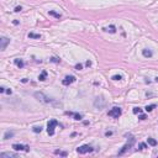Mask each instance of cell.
<instances>
[{"label":"cell","instance_id":"4316f807","mask_svg":"<svg viewBox=\"0 0 158 158\" xmlns=\"http://www.w3.org/2000/svg\"><path fill=\"white\" fill-rule=\"evenodd\" d=\"M76 69H77V70H82V69H83V64H80V63L76 64Z\"/></svg>","mask_w":158,"mask_h":158},{"label":"cell","instance_id":"7402d4cb","mask_svg":"<svg viewBox=\"0 0 158 158\" xmlns=\"http://www.w3.org/2000/svg\"><path fill=\"white\" fill-rule=\"evenodd\" d=\"M122 78H124V77H122L121 74H115V76H112V77H111V79H112V80H121Z\"/></svg>","mask_w":158,"mask_h":158},{"label":"cell","instance_id":"8fae6325","mask_svg":"<svg viewBox=\"0 0 158 158\" xmlns=\"http://www.w3.org/2000/svg\"><path fill=\"white\" fill-rule=\"evenodd\" d=\"M16 158L17 154L16 153H13V152H1L0 153V158Z\"/></svg>","mask_w":158,"mask_h":158},{"label":"cell","instance_id":"6da1fadb","mask_svg":"<svg viewBox=\"0 0 158 158\" xmlns=\"http://www.w3.org/2000/svg\"><path fill=\"white\" fill-rule=\"evenodd\" d=\"M34 96L38 100V101H41V103H43V104H48V105H53V106H61V103H58L56 99H53V98H49V96H47V95H45L43 93H41V91H36V93H34Z\"/></svg>","mask_w":158,"mask_h":158},{"label":"cell","instance_id":"cb8c5ba5","mask_svg":"<svg viewBox=\"0 0 158 158\" xmlns=\"http://www.w3.org/2000/svg\"><path fill=\"white\" fill-rule=\"evenodd\" d=\"M146 148H147V144H146V143H143V142H142V143H140V144H138V150H141V151H142V150H146Z\"/></svg>","mask_w":158,"mask_h":158},{"label":"cell","instance_id":"9a60e30c","mask_svg":"<svg viewBox=\"0 0 158 158\" xmlns=\"http://www.w3.org/2000/svg\"><path fill=\"white\" fill-rule=\"evenodd\" d=\"M14 135H15V132H14V131H6V132L4 133V140L13 138V137H14Z\"/></svg>","mask_w":158,"mask_h":158},{"label":"cell","instance_id":"8992f818","mask_svg":"<svg viewBox=\"0 0 158 158\" xmlns=\"http://www.w3.org/2000/svg\"><path fill=\"white\" fill-rule=\"evenodd\" d=\"M121 114H122V110H121V108H117V106L112 108V109L108 112L109 116H111V117H114V119H119V117L121 116Z\"/></svg>","mask_w":158,"mask_h":158},{"label":"cell","instance_id":"5b68a950","mask_svg":"<svg viewBox=\"0 0 158 158\" xmlns=\"http://www.w3.org/2000/svg\"><path fill=\"white\" fill-rule=\"evenodd\" d=\"M93 151H94V148L91 146H89V144H83V146H80V147L77 148V152L79 154H87V153H90Z\"/></svg>","mask_w":158,"mask_h":158},{"label":"cell","instance_id":"3957f363","mask_svg":"<svg viewBox=\"0 0 158 158\" xmlns=\"http://www.w3.org/2000/svg\"><path fill=\"white\" fill-rule=\"evenodd\" d=\"M129 136V141H127V143H126L124 147H122V148L119 151V156H122V154H125L126 152H127L130 148H131V147L133 146V143H135V137H133V136L132 135H127Z\"/></svg>","mask_w":158,"mask_h":158},{"label":"cell","instance_id":"277c9868","mask_svg":"<svg viewBox=\"0 0 158 158\" xmlns=\"http://www.w3.org/2000/svg\"><path fill=\"white\" fill-rule=\"evenodd\" d=\"M94 106H95L96 109H99V110H103V109H105V106H106V101H105V99L103 96H98L95 100H94Z\"/></svg>","mask_w":158,"mask_h":158},{"label":"cell","instance_id":"83f0119b","mask_svg":"<svg viewBox=\"0 0 158 158\" xmlns=\"http://www.w3.org/2000/svg\"><path fill=\"white\" fill-rule=\"evenodd\" d=\"M21 10H22V6H16V7L14 9V11H15V13H20Z\"/></svg>","mask_w":158,"mask_h":158},{"label":"cell","instance_id":"5bb4252c","mask_svg":"<svg viewBox=\"0 0 158 158\" xmlns=\"http://www.w3.org/2000/svg\"><path fill=\"white\" fill-rule=\"evenodd\" d=\"M14 63H15V66H16V67H19V68H24V67H25L24 61H22V59H20V58L14 59Z\"/></svg>","mask_w":158,"mask_h":158},{"label":"cell","instance_id":"4dcf8cb0","mask_svg":"<svg viewBox=\"0 0 158 158\" xmlns=\"http://www.w3.org/2000/svg\"><path fill=\"white\" fill-rule=\"evenodd\" d=\"M5 89H6L5 87H0V93H1V94H3V93H5Z\"/></svg>","mask_w":158,"mask_h":158},{"label":"cell","instance_id":"ba28073f","mask_svg":"<svg viewBox=\"0 0 158 158\" xmlns=\"http://www.w3.org/2000/svg\"><path fill=\"white\" fill-rule=\"evenodd\" d=\"M13 148H14L15 151H24V152H28V151H30V146H25V144L15 143V144H13Z\"/></svg>","mask_w":158,"mask_h":158},{"label":"cell","instance_id":"44dd1931","mask_svg":"<svg viewBox=\"0 0 158 158\" xmlns=\"http://www.w3.org/2000/svg\"><path fill=\"white\" fill-rule=\"evenodd\" d=\"M32 131H34L35 133H40V132L42 131V127H41V126H34V127H32Z\"/></svg>","mask_w":158,"mask_h":158},{"label":"cell","instance_id":"ac0fdd59","mask_svg":"<svg viewBox=\"0 0 158 158\" xmlns=\"http://www.w3.org/2000/svg\"><path fill=\"white\" fill-rule=\"evenodd\" d=\"M28 38L40 40V38H41V35H40V34H34V32H30V34H28Z\"/></svg>","mask_w":158,"mask_h":158},{"label":"cell","instance_id":"7a4b0ae2","mask_svg":"<svg viewBox=\"0 0 158 158\" xmlns=\"http://www.w3.org/2000/svg\"><path fill=\"white\" fill-rule=\"evenodd\" d=\"M56 126L63 127V125H61V124H59L57 120H55V119H52V120L48 121V124H47V132H48L49 136H53V135H55V129H56Z\"/></svg>","mask_w":158,"mask_h":158},{"label":"cell","instance_id":"d6986e66","mask_svg":"<svg viewBox=\"0 0 158 158\" xmlns=\"http://www.w3.org/2000/svg\"><path fill=\"white\" fill-rule=\"evenodd\" d=\"M147 143H148L150 146H152V147L157 146V141H156L154 138H152V137H148V138H147Z\"/></svg>","mask_w":158,"mask_h":158},{"label":"cell","instance_id":"d4e9b609","mask_svg":"<svg viewBox=\"0 0 158 158\" xmlns=\"http://www.w3.org/2000/svg\"><path fill=\"white\" fill-rule=\"evenodd\" d=\"M132 111H133V114H141V112H142V109H141V108H133Z\"/></svg>","mask_w":158,"mask_h":158},{"label":"cell","instance_id":"e575fe53","mask_svg":"<svg viewBox=\"0 0 158 158\" xmlns=\"http://www.w3.org/2000/svg\"><path fill=\"white\" fill-rule=\"evenodd\" d=\"M154 82H157V83H158V77H157V78H154Z\"/></svg>","mask_w":158,"mask_h":158},{"label":"cell","instance_id":"d6a6232c","mask_svg":"<svg viewBox=\"0 0 158 158\" xmlns=\"http://www.w3.org/2000/svg\"><path fill=\"white\" fill-rule=\"evenodd\" d=\"M85 66H87V67H90V66H91V62H90V61H87V62H85Z\"/></svg>","mask_w":158,"mask_h":158},{"label":"cell","instance_id":"836d02e7","mask_svg":"<svg viewBox=\"0 0 158 158\" xmlns=\"http://www.w3.org/2000/svg\"><path fill=\"white\" fill-rule=\"evenodd\" d=\"M13 22H14V25H19V21H17V20H14Z\"/></svg>","mask_w":158,"mask_h":158},{"label":"cell","instance_id":"1f68e13d","mask_svg":"<svg viewBox=\"0 0 158 158\" xmlns=\"http://www.w3.org/2000/svg\"><path fill=\"white\" fill-rule=\"evenodd\" d=\"M140 120H146L147 117H146V115H140V117H138Z\"/></svg>","mask_w":158,"mask_h":158},{"label":"cell","instance_id":"52a82bcc","mask_svg":"<svg viewBox=\"0 0 158 158\" xmlns=\"http://www.w3.org/2000/svg\"><path fill=\"white\" fill-rule=\"evenodd\" d=\"M77 80V78L74 77V76H67L64 79L62 80V84L63 85H66V87H68V85H70V84H73Z\"/></svg>","mask_w":158,"mask_h":158},{"label":"cell","instance_id":"ffe728a7","mask_svg":"<svg viewBox=\"0 0 158 158\" xmlns=\"http://www.w3.org/2000/svg\"><path fill=\"white\" fill-rule=\"evenodd\" d=\"M154 108H156V105H154V104H152V105H147V106L144 108V110H146L147 112H151Z\"/></svg>","mask_w":158,"mask_h":158},{"label":"cell","instance_id":"4fadbf2b","mask_svg":"<svg viewBox=\"0 0 158 158\" xmlns=\"http://www.w3.org/2000/svg\"><path fill=\"white\" fill-rule=\"evenodd\" d=\"M105 32H110V34H116V27H115L114 25H110L109 27H104L103 28Z\"/></svg>","mask_w":158,"mask_h":158},{"label":"cell","instance_id":"f546056e","mask_svg":"<svg viewBox=\"0 0 158 158\" xmlns=\"http://www.w3.org/2000/svg\"><path fill=\"white\" fill-rule=\"evenodd\" d=\"M111 135H112L111 131H106V132H105V136H106V137H109V136H111Z\"/></svg>","mask_w":158,"mask_h":158},{"label":"cell","instance_id":"e0dca14e","mask_svg":"<svg viewBox=\"0 0 158 158\" xmlns=\"http://www.w3.org/2000/svg\"><path fill=\"white\" fill-rule=\"evenodd\" d=\"M46 78H47V72L46 70H42V73L38 76V80L43 82V80H46Z\"/></svg>","mask_w":158,"mask_h":158},{"label":"cell","instance_id":"7c38bea8","mask_svg":"<svg viewBox=\"0 0 158 158\" xmlns=\"http://www.w3.org/2000/svg\"><path fill=\"white\" fill-rule=\"evenodd\" d=\"M142 56L144 58H151L153 56V52L151 49H148V48H144V49H142Z\"/></svg>","mask_w":158,"mask_h":158},{"label":"cell","instance_id":"9c48e42d","mask_svg":"<svg viewBox=\"0 0 158 158\" xmlns=\"http://www.w3.org/2000/svg\"><path fill=\"white\" fill-rule=\"evenodd\" d=\"M9 43H10V38H7V37H1V38H0V49L5 51Z\"/></svg>","mask_w":158,"mask_h":158},{"label":"cell","instance_id":"603a6c76","mask_svg":"<svg viewBox=\"0 0 158 158\" xmlns=\"http://www.w3.org/2000/svg\"><path fill=\"white\" fill-rule=\"evenodd\" d=\"M55 154H59V156H62V157H67L68 156V153L67 152H62V151H55Z\"/></svg>","mask_w":158,"mask_h":158},{"label":"cell","instance_id":"f1b7e54d","mask_svg":"<svg viewBox=\"0 0 158 158\" xmlns=\"http://www.w3.org/2000/svg\"><path fill=\"white\" fill-rule=\"evenodd\" d=\"M5 93L9 94V95H11V94H13V90H11V89H5Z\"/></svg>","mask_w":158,"mask_h":158},{"label":"cell","instance_id":"30bf717a","mask_svg":"<svg viewBox=\"0 0 158 158\" xmlns=\"http://www.w3.org/2000/svg\"><path fill=\"white\" fill-rule=\"evenodd\" d=\"M64 114H66V115H68V116H73V117H74V120H77V121H80V120L83 119V115H82V114H78V112L66 111Z\"/></svg>","mask_w":158,"mask_h":158},{"label":"cell","instance_id":"2e32d148","mask_svg":"<svg viewBox=\"0 0 158 158\" xmlns=\"http://www.w3.org/2000/svg\"><path fill=\"white\" fill-rule=\"evenodd\" d=\"M48 15H49V16H53V17H56V19H61V17H62V15H61L59 13H56V11H53V10L48 11Z\"/></svg>","mask_w":158,"mask_h":158},{"label":"cell","instance_id":"484cf974","mask_svg":"<svg viewBox=\"0 0 158 158\" xmlns=\"http://www.w3.org/2000/svg\"><path fill=\"white\" fill-rule=\"evenodd\" d=\"M49 61H51V62H53V63H59V62H61V59L57 58V57H52Z\"/></svg>","mask_w":158,"mask_h":158}]
</instances>
